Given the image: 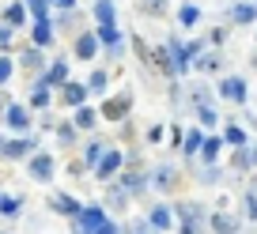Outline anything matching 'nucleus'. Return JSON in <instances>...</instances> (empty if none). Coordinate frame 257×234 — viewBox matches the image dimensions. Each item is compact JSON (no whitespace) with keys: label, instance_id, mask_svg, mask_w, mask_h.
Instances as JSON below:
<instances>
[{"label":"nucleus","instance_id":"1","mask_svg":"<svg viewBox=\"0 0 257 234\" xmlns=\"http://www.w3.org/2000/svg\"><path fill=\"white\" fill-rule=\"evenodd\" d=\"M204 208L197 200H182L178 204V226H182V234H204Z\"/></svg>","mask_w":257,"mask_h":234},{"label":"nucleus","instance_id":"2","mask_svg":"<svg viewBox=\"0 0 257 234\" xmlns=\"http://www.w3.org/2000/svg\"><path fill=\"white\" fill-rule=\"evenodd\" d=\"M121 166H125V155L110 147V151H102V159H98V166H95V178H98V181H110V178L117 174Z\"/></svg>","mask_w":257,"mask_h":234},{"label":"nucleus","instance_id":"3","mask_svg":"<svg viewBox=\"0 0 257 234\" xmlns=\"http://www.w3.org/2000/svg\"><path fill=\"white\" fill-rule=\"evenodd\" d=\"M219 95H223L227 102L242 106L246 102V80H242V76H223V80H219Z\"/></svg>","mask_w":257,"mask_h":234},{"label":"nucleus","instance_id":"4","mask_svg":"<svg viewBox=\"0 0 257 234\" xmlns=\"http://www.w3.org/2000/svg\"><path fill=\"white\" fill-rule=\"evenodd\" d=\"M128 110H133V98L128 95H117V98H106L102 102V117L106 121H125Z\"/></svg>","mask_w":257,"mask_h":234},{"label":"nucleus","instance_id":"5","mask_svg":"<svg viewBox=\"0 0 257 234\" xmlns=\"http://www.w3.org/2000/svg\"><path fill=\"white\" fill-rule=\"evenodd\" d=\"M152 68H155V72H163V76H170V80L178 76V65H174L170 46H155V49H152Z\"/></svg>","mask_w":257,"mask_h":234},{"label":"nucleus","instance_id":"6","mask_svg":"<svg viewBox=\"0 0 257 234\" xmlns=\"http://www.w3.org/2000/svg\"><path fill=\"white\" fill-rule=\"evenodd\" d=\"M95 34H98V42H102V46L110 49V57H117V53H121V42H125V34L117 31V23H106V27H98Z\"/></svg>","mask_w":257,"mask_h":234},{"label":"nucleus","instance_id":"7","mask_svg":"<svg viewBox=\"0 0 257 234\" xmlns=\"http://www.w3.org/2000/svg\"><path fill=\"white\" fill-rule=\"evenodd\" d=\"M31 151H34V140H4L0 136V155L4 159H23Z\"/></svg>","mask_w":257,"mask_h":234},{"label":"nucleus","instance_id":"8","mask_svg":"<svg viewBox=\"0 0 257 234\" xmlns=\"http://www.w3.org/2000/svg\"><path fill=\"white\" fill-rule=\"evenodd\" d=\"M231 23L246 27V23H257V0H238L231 8Z\"/></svg>","mask_w":257,"mask_h":234},{"label":"nucleus","instance_id":"9","mask_svg":"<svg viewBox=\"0 0 257 234\" xmlns=\"http://www.w3.org/2000/svg\"><path fill=\"white\" fill-rule=\"evenodd\" d=\"M98 46H102V42H98V34H95V31H83L80 38H76V57H80V61H91V57L98 53Z\"/></svg>","mask_w":257,"mask_h":234},{"label":"nucleus","instance_id":"10","mask_svg":"<svg viewBox=\"0 0 257 234\" xmlns=\"http://www.w3.org/2000/svg\"><path fill=\"white\" fill-rule=\"evenodd\" d=\"M49 208L61 211V215H68V219H76V215L83 211V204L72 200V196H64V193H57V196H49Z\"/></svg>","mask_w":257,"mask_h":234},{"label":"nucleus","instance_id":"11","mask_svg":"<svg viewBox=\"0 0 257 234\" xmlns=\"http://www.w3.org/2000/svg\"><path fill=\"white\" fill-rule=\"evenodd\" d=\"M87 95H91L87 83H72V80H68V83L61 87V102H64V106H83V98H87Z\"/></svg>","mask_w":257,"mask_h":234},{"label":"nucleus","instance_id":"12","mask_svg":"<svg viewBox=\"0 0 257 234\" xmlns=\"http://www.w3.org/2000/svg\"><path fill=\"white\" fill-rule=\"evenodd\" d=\"M4 121L16 132H23V129H31V110H27V106H8V110H4Z\"/></svg>","mask_w":257,"mask_h":234},{"label":"nucleus","instance_id":"13","mask_svg":"<svg viewBox=\"0 0 257 234\" xmlns=\"http://www.w3.org/2000/svg\"><path fill=\"white\" fill-rule=\"evenodd\" d=\"M155 189H163V193H174L178 189V170L170 166V162H163V166L155 170Z\"/></svg>","mask_w":257,"mask_h":234},{"label":"nucleus","instance_id":"14","mask_svg":"<svg viewBox=\"0 0 257 234\" xmlns=\"http://www.w3.org/2000/svg\"><path fill=\"white\" fill-rule=\"evenodd\" d=\"M31 42L38 49H46V46H53V23L49 19H34V31H31Z\"/></svg>","mask_w":257,"mask_h":234},{"label":"nucleus","instance_id":"15","mask_svg":"<svg viewBox=\"0 0 257 234\" xmlns=\"http://www.w3.org/2000/svg\"><path fill=\"white\" fill-rule=\"evenodd\" d=\"M170 223H174V211H170L167 204H155L152 215H148V226H152V230H170Z\"/></svg>","mask_w":257,"mask_h":234},{"label":"nucleus","instance_id":"16","mask_svg":"<svg viewBox=\"0 0 257 234\" xmlns=\"http://www.w3.org/2000/svg\"><path fill=\"white\" fill-rule=\"evenodd\" d=\"M223 144H227L223 136H204V147H201V162L216 166V162H219V151H223Z\"/></svg>","mask_w":257,"mask_h":234},{"label":"nucleus","instance_id":"17","mask_svg":"<svg viewBox=\"0 0 257 234\" xmlns=\"http://www.w3.org/2000/svg\"><path fill=\"white\" fill-rule=\"evenodd\" d=\"M31 178L34 181H49L53 178V159H49V155H34L31 159Z\"/></svg>","mask_w":257,"mask_h":234},{"label":"nucleus","instance_id":"18","mask_svg":"<svg viewBox=\"0 0 257 234\" xmlns=\"http://www.w3.org/2000/svg\"><path fill=\"white\" fill-rule=\"evenodd\" d=\"M208 226H212L216 234H238V219L227 215V211H216V215L208 219Z\"/></svg>","mask_w":257,"mask_h":234},{"label":"nucleus","instance_id":"19","mask_svg":"<svg viewBox=\"0 0 257 234\" xmlns=\"http://www.w3.org/2000/svg\"><path fill=\"white\" fill-rule=\"evenodd\" d=\"M42 83H49V87H64V83H68V65H64V61H53L49 72L42 76Z\"/></svg>","mask_w":257,"mask_h":234},{"label":"nucleus","instance_id":"20","mask_svg":"<svg viewBox=\"0 0 257 234\" xmlns=\"http://www.w3.org/2000/svg\"><path fill=\"white\" fill-rule=\"evenodd\" d=\"M137 12H144V16H152V19H163L170 12V4L167 0H137Z\"/></svg>","mask_w":257,"mask_h":234},{"label":"nucleus","instance_id":"21","mask_svg":"<svg viewBox=\"0 0 257 234\" xmlns=\"http://www.w3.org/2000/svg\"><path fill=\"white\" fill-rule=\"evenodd\" d=\"M95 19H98V27H106V23H117L113 0H95Z\"/></svg>","mask_w":257,"mask_h":234},{"label":"nucleus","instance_id":"22","mask_svg":"<svg viewBox=\"0 0 257 234\" xmlns=\"http://www.w3.org/2000/svg\"><path fill=\"white\" fill-rule=\"evenodd\" d=\"M193 68H197L201 76H212V72H219V57L216 53H201L197 61H193Z\"/></svg>","mask_w":257,"mask_h":234},{"label":"nucleus","instance_id":"23","mask_svg":"<svg viewBox=\"0 0 257 234\" xmlns=\"http://www.w3.org/2000/svg\"><path fill=\"white\" fill-rule=\"evenodd\" d=\"M204 136H208V132H201V129H193L189 136L182 140V151H185V155H201V147H204Z\"/></svg>","mask_w":257,"mask_h":234},{"label":"nucleus","instance_id":"24","mask_svg":"<svg viewBox=\"0 0 257 234\" xmlns=\"http://www.w3.org/2000/svg\"><path fill=\"white\" fill-rule=\"evenodd\" d=\"M223 129H227V132H223V140H227L231 147H242V144H246V129H242L238 121H227Z\"/></svg>","mask_w":257,"mask_h":234},{"label":"nucleus","instance_id":"25","mask_svg":"<svg viewBox=\"0 0 257 234\" xmlns=\"http://www.w3.org/2000/svg\"><path fill=\"white\" fill-rule=\"evenodd\" d=\"M95 121H98V113L91 110V106H76V129H95Z\"/></svg>","mask_w":257,"mask_h":234},{"label":"nucleus","instance_id":"26","mask_svg":"<svg viewBox=\"0 0 257 234\" xmlns=\"http://www.w3.org/2000/svg\"><path fill=\"white\" fill-rule=\"evenodd\" d=\"M178 23L182 27H197L201 23V8H197V4H182V8H178Z\"/></svg>","mask_w":257,"mask_h":234},{"label":"nucleus","instance_id":"27","mask_svg":"<svg viewBox=\"0 0 257 234\" xmlns=\"http://www.w3.org/2000/svg\"><path fill=\"white\" fill-rule=\"evenodd\" d=\"M4 23L23 27L27 23V4H8V8H4Z\"/></svg>","mask_w":257,"mask_h":234},{"label":"nucleus","instance_id":"28","mask_svg":"<svg viewBox=\"0 0 257 234\" xmlns=\"http://www.w3.org/2000/svg\"><path fill=\"white\" fill-rule=\"evenodd\" d=\"M49 102H53V98H49V83L38 80V87H34V95H31V106H34V110H46Z\"/></svg>","mask_w":257,"mask_h":234},{"label":"nucleus","instance_id":"29","mask_svg":"<svg viewBox=\"0 0 257 234\" xmlns=\"http://www.w3.org/2000/svg\"><path fill=\"white\" fill-rule=\"evenodd\" d=\"M144 181H148V178L140 174V170H128V174H125V178L117 181V185H125L128 193H140V189H144Z\"/></svg>","mask_w":257,"mask_h":234},{"label":"nucleus","instance_id":"30","mask_svg":"<svg viewBox=\"0 0 257 234\" xmlns=\"http://www.w3.org/2000/svg\"><path fill=\"white\" fill-rule=\"evenodd\" d=\"M23 4L34 19H49V8H53V0H23Z\"/></svg>","mask_w":257,"mask_h":234},{"label":"nucleus","instance_id":"31","mask_svg":"<svg viewBox=\"0 0 257 234\" xmlns=\"http://www.w3.org/2000/svg\"><path fill=\"white\" fill-rule=\"evenodd\" d=\"M197 117H201L204 129H216V125H219V113L212 110V102H208V106H197Z\"/></svg>","mask_w":257,"mask_h":234},{"label":"nucleus","instance_id":"32","mask_svg":"<svg viewBox=\"0 0 257 234\" xmlns=\"http://www.w3.org/2000/svg\"><path fill=\"white\" fill-rule=\"evenodd\" d=\"M106 83H110V80H106V72H91L87 91H91V95H106Z\"/></svg>","mask_w":257,"mask_h":234},{"label":"nucleus","instance_id":"33","mask_svg":"<svg viewBox=\"0 0 257 234\" xmlns=\"http://www.w3.org/2000/svg\"><path fill=\"white\" fill-rule=\"evenodd\" d=\"M133 49H137V57L144 61V65H152V46H148L144 38H137V34H133Z\"/></svg>","mask_w":257,"mask_h":234},{"label":"nucleus","instance_id":"34","mask_svg":"<svg viewBox=\"0 0 257 234\" xmlns=\"http://www.w3.org/2000/svg\"><path fill=\"white\" fill-rule=\"evenodd\" d=\"M102 151H106L102 144H87V155H83V162H87V166H98V159H102Z\"/></svg>","mask_w":257,"mask_h":234},{"label":"nucleus","instance_id":"35","mask_svg":"<svg viewBox=\"0 0 257 234\" xmlns=\"http://www.w3.org/2000/svg\"><path fill=\"white\" fill-rule=\"evenodd\" d=\"M0 211L4 215H19V196H0Z\"/></svg>","mask_w":257,"mask_h":234},{"label":"nucleus","instance_id":"36","mask_svg":"<svg viewBox=\"0 0 257 234\" xmlns=\"http://www.w3.org/2000/svg\"><path fill=\"white\" fill-rule=\"evenodd\" d=\"M57 136H61V144H72L76 140V125H57Z\"/></svg>","mask_w":257,"mask_h":234},{"label":"nucleus","instance_id":"37","mask_svg":"<svg viewBox=\"0 0 257 234\" xmlns=\"http://www.w3.org/2000/svg\"><path fill=\"white\" fill-rule=\"evenodd\" d=\"M95 234H121V226L113 223V219H102V223L95 226Z\"/></svg>","mask_w":257,"mask_h":234},{"label":"nucleus","instance_id":"38","mask_svg":"<svg viewBox=\"0 0 257 234\" xmlns=\"http://www.w3.org/2000/svg\"><path fill=\"white\" fill-rule=\"evenodd\" d=\"M12 31H16L12 23H0V49H8V46H12Z\"/></svg>","mask_w":257,"mask_h":234},{"label":"nucleus","instance_id":"39","mask_svg":"<svg viewBox=\"0 0 257 234\" xmlns=\"http://www.w3.org/2000/svg\"><path fill=\"white\" fill-rule=\"evenodd\" d=\"M23 65H27V68H38V65H42V57H38V46H34L31 53H23Z\"/></svg>","mask_w":257,"mask_h":234},{"label":"nucleus","instance_id":"40","mask_svg":"<svg viewBox=\"0 0 257 234\" xmlns=\"http://www.w3.org/2000/svg\"><path fill=\"white\" fill-rule=\"evenodd\" d=\"M208 42H212V46H223V42H227V31H223V27H212Z\"/></svg>","mask_w":257,"mask_h":234},{"label":"nucleus","instance_id":"41","mask_svg":"<svg viewBox=\"0 0 257 234\" xmlns=\"http://www.w3.org/2000/svg\"><path fill=\"white\" fill-rule=\"evenodd\" d=\"M8 80H12V61L0 57V83H8Z\"/></svg>","mask_w":257,"mask_h":234},{"label":"nucleus","instance_id":"42","mask_svg":"<svg viewBox=\"0 0 257 234\" xmlns=\"http://www.w3.org/2000/svg\"><path fill=\"white\" fill-rule=\"evenodd\" d=\"M53 8H61V12H68V16H72V12H76V0H53Z\"/></svg>","mask_w":257,"mask_h":234},{"label":"nucleus","instance_id":"43","mask_svg":"<svg viewBox=\"0 0 257 234\" xmlns=\"http://www.w3.org/2000/svg\"><path fill=\"white\" fill-rule=\"evenodd\" d=\"M128 234H152V230H148V223H133V226H128Z\"/></svg>","mask_w":257,"mask_h":234},{"label":"nucleus","instance_id":"44","mask_svg":"<svg viewBox=\"0 0 257 234\" xmlns=\"http://www.w3.org/2000/svg\"><path fill=\"white\" fill-rule=\"evenodd\" d=\"M253 68H257V57H253Z\"/></svg>","mask_w":257,"mask_h":234}]
</instances>
